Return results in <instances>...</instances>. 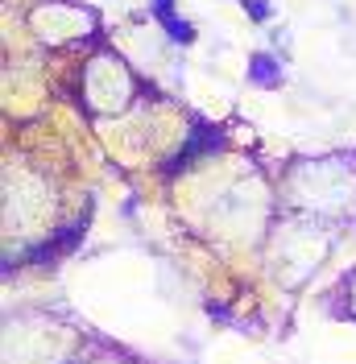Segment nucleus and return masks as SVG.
Returning <instances> with one entry per match:
<instances>
[{
    "mask_svg": "<svg viewBox=\"0 0 356 364\" xmlns=\"http://www.w3.org/2000/svg\"><path fill=\"white\" fill-rule=\"evenodd\" d=\"M248 83H257V87H278V83H282V67L273 63V54L257 50V54L248 58Z\"/></svg>",
    "mask_w": 356,
    "mask_h": 364,
    "instance_id": "obj_2",
    "label": "nucleus"
},
{
    "mask_svg": "<svg viewBox=\"0 0 356 364\" xmlns=\"http://www.w3.org/2000/svg\"><path fill=\"white\" fill-rule=\"evenodd\" d=\"M241 4H245V13H248L257 25H266L269 17H273V4H269V0H241Z\"/></svg>",
    "mask_w": 356,
    "mask_h": 364,
    "instance_id": "obj_4",
    "label": "nucleus"
},
{
    "mask_svg": "<svg viewBox=\"0 0 356 364\" xmlns=\"http://www.w3.org/2000/svg\"><path fill=\"white\" fill-rule=\"evenodd\" d=\"M224 149V133L216 124H207V120H191V136L182 141V154L174 161H166V174H174L178 166H187V161L195 158V154H220Z\"/></svg>",
    "mask_w": 356,
    "mask_h": 364,
    "instance_id": "obj_1",
    "label": "nucleus"
},
{
    "mask_svg": "<svg viewBox=\"0 0 356 364\" xmlns=\"http://www.w3.org/2000/svg\"><path fill=\"white\" fill-rule=\"evenodd\" d=\"M174 13V0H154V17L162 21V17H170Z\"/></svg>",
    "mask_w": 356,
    "mask_h": 364,
    "instance_id": "obj_5",
    "label": "nucleus"
},
{
    "mask_svg": "<svg viewBox=\"0 0 356 364\" xmlns=\"http://www.w3.org/2000/svg\"><path fill=\"white\" fill-rule=\"evenodd\" d=\"M162 25H166V33H170V38H174V42H195V25L191 21H178L174 13H170V17H162Z\"/></svg>",
    "mask_w": 356,
    "mask_h": 364,
    "instance_id": "obj_3",
    "label": "nucleus"
}]
</instances>
